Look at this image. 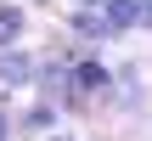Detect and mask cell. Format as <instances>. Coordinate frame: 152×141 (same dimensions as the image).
Here are the masks:
<instances>
[{"label":"cell","mask_w":152,"mask_h":141,"mask_svg":"<svg viewBox=\"0 0 152 141\" xmlns=\"http://www.w3.org/2000/svg\"><path fill=\"white\" fill-rule=\"evenodd\" d=\"M141 11H147V0H107V23H113V34H118V28H141Z\"/></svg>","instance_id":"1"},{"label":"cell","mask_w":152,"mask_h":141,"mask_svg":"<svg viewBox=\"0 0 152 141\" xmlns=\"http://www.w3.org/2000/svg\"><path fill=\"white\" fill-rule=\"evenodd\" d=\"M0 79H6V85L28 79V57H17V51H0Z\"/></svg>","instance_id":"2"},{"label":"cell","mask_w":152,"mask_h":141,"mask_svg":"<svg viewBox=\"0 0 152 141\" xmlns=\"http://www.w3.org/2000/svg\"><path fill=\"white\" fill-rule=\"evenodd\" d=\"M17 34H23V11L17 6H0V45H11Z\"/></svg>","instance_id":"3"},{"label":"cell","mask_w":152,"mask_h":141,"mask_svg":"<svg viewBox=\"0 0 152 141\" xmlns=\"http://www.w3.org/2000/svg\"><path fill=\"white\" fill-rule=\"evenodd\" d=\"M79 34H113V23H107V11H79Z\"/></svg>","instance_id":"4"},{"label":"cell","mask_w":152,"mask_h":141,"mask_svg":"<svg viewBox=\"0 0 152 141\" xmlns=\"http://www.w3.org/2000/svg\"><path fill=\"white\" fill-rule=\"evenodd\" d=\"M73 79H79L85 90H107V68H102V62H85V68H79Z\"/></svg>","instance_id":"5"},{"label":"cell","mask_w":152,"mask_h":141,"mask_svg":"<svg viewBox=\"0 0 152 141\" xmlns=\"http://www.w3.org/2000/svg\"><path fill=\"white\" fill-rule=\"evenodd\" d=\"M6 136H11V119H6V113H0V141H6Z\"/></svg>","instance_id":"6"},{"label":"cell","mask_w":152,"mask_h":141,"mask_svg":"<svg viewBox=\"0 0 152 141\" xmlns=\"http://www.w3.org/2000/svg\"><path fill=\"white\" fill-rule=\"evenodd\" d=\"M90 6H102V0H90Z\"/></svg>","instance_id":"7"}]
</instances>
